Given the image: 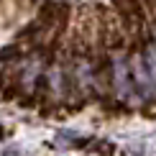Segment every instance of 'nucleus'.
Instances as JSON below:
<instances>
[{
  "label": "nucleus",
  "mask_w": 156,
  "mask_h": 156,
  "mask_svg": "<svg viewBox=\"0 0 156 156\" xmlns=\"http://www.w3.org/2000/svg\"><path fill=\"white\" fill-rule=\"evenodd\" d=\"M141 56H144V64L148 69V77H151L154 87H156V38H148L141 49Z\"/></svg>",
  "instance_id": "5"
},
{
  "label": "nucleus",
  "mask_w": 156,
  "mask_h": 156,
  "mask_svg": "<svg viewBox=\"0 0 156 156\" xmlns=\"http://www.w3.org/2000/svg\"><path fill=\"white\" fill-rule=\"evenodd\" d=\"M56 13H59V0H44V3L36 8V23L41 26L46 34H51V31H54Z\"/></svg>",
  "instance_id": "4"
},
{
  "label": "nucleus",
  "mask_w": 156,
  "mask_h": 156,
  "mask_svg": "<svg viewBox=\"0 0 156 156\" xmlns=\"http://www.w3.org/2000/svg\"><path fill=\"white\" fill-rule=\"evenodd\" d=\"M92 151H95V154L100 151V156H113V154H115V146H113V144H108V141H95Z\"/></svg>",
  "instance_id": "6"
},
{
  "label": "nucleus",
  "mask_w": 156,
  "mask_h": 156,
  "mask_svg": "<svg viewBox=\"0 0 156 156\" xmlns=\"http://www.w3.org/2000/svg\"><path fill=\"white\" fill-rule=\"evenodd\" d=\"M110 8H113L118 23L123 26L128 36H144L148 28V16L144 8V0H110Z\"/></svg>",
  "instance_id": "1"
},
{
  "label": "nucleus",
  "mask_w": 156,
  "mask_h": 156,
  "mask_svg": "<svg viewBox=\"0 0 156 156\" xmlns=\"http://www.w3.org/2000/svg\"><path fill=\"white\" fill-rule=\"evenodd\" d=\"M144 8H146L148 23H154V26H156V0H144Z\"/></svg>",
  "instance_id": "7"
},
{
  "label": "nucleus",
  "mask_w": 156,
  "mask_h": 156,
  "mask_svg": "<svg viewBox=\"0 0 156 156\" xmlns=\"http://www.w3.org/2000/svg\"><path fill=\"white\" fill-rule=\"evenodd\" d=\"M128 64H131V77H133V84H136L138 97H144V100H154V97H156V87H154L151 77H148V69H146V64H144L141 51H133V54L128 56Z\"/></svg>",
  "instance_id": "3"
},
{
  "label": "nucleus",
  "mask_w": 156,
  "mask_h": 156,
  "mask_svg": "<svg viewBox=\"0 0 156 156\" xmlns=\"http://www.w3.org/2000/svg\"><path fill=\"white\" fill-rule=\"evenodd\" d=\"M113 56V95L120 102H131L136 92V84L131 77V64H128V54L126 51H115Z\"/></svg>",
  "instance_id": "2"
}]
</instances>
